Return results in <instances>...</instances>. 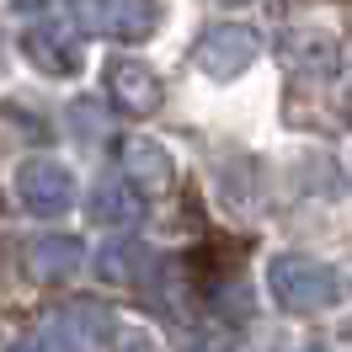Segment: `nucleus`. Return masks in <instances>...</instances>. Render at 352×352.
Listing matches in <instances>:
<instances>
[{"label":"nucleus","instance_id":"1a4fd4ad","mask_svg":"<svg viewBox=\"0 0 352 352\" xmlns=\"http://www.w3.org/2000/svg\"><path fill=\"white\" fill-rule=\"evenodd\" d=\"M80 251L86 245L75 241V235H38V241H27V278H38V283H59L69 278L75 267H80Z\"/></svg>","mask_w":352,"mask_h":352},{"label":"nucleus","instance_id":"39448f33","mask_svg":"<svg viewBox=\"0 0 352 352\" xmlns=\"http://www.w3.org/2000/svg\"><path fill=\"white\" fill-rule=\"evenodd\" d=\"M22 54L43 69V75H54V80H69V75H80V65H86L80 38H75L65 22H32L22 32Z\"/></svg>","mask_w":352,"mask_h":352},{"label":"nucleus","instance_id":"f8f14e48","mask_svg":"<svg viewBox=\"0 0 352 352\" xmlns=\"http://www.w3.org/2000/svg\"><path fill=\"white\" fill-rule=\"evenodd\" d=\"M144 262H150V245H139L133 235H118L96 251V272L107 283H139L144 278Z\"/></svg>","mask_w":352,"mask_h":352},{"label":"nucleus","instance_id":"0eeeda50","mask_svg":"<svg viewBox=\"0 0 352 352\" xmlns=\"http://www.w3.org/2000/svg\"><path fill=\"white\" fill-rule=\"evenodd\" d=\"M91 219L118 230V235H133L139 219H144V192L133 187L129 176H102L91 187Z\"/></svg>","mask_w":352,"mask_h":352},{"label":"nucleus","instance_id":"6e6552de","mask_svg":"<svg viewBox=\"0 0 352 352\" xmlns=\"http://www.w3.org/2000/svg\"><path fill=\"white\" fill-rule=\"evenodd\" d=\"M288 69L299 75V80H331L336 69H342V43H336V32H320V27H299V32H288Z\"/></svg>","mask_w":352,"mask_h":352},{"label":"nucleus","instance_id":"20e7f679","mask_svg":"<svg viewBox=\"0 0 352 352\" xmlns=\"http://www.w3.org/2000/svg\"><path fill=\"white\" fill-rule=\"evenodd\" d=\"M11 187H16V198H22L32 214H43V219L65 214L69 198H75V182H69V171L54 155H27L22 166H16V176H11Z\"/></svg>","mask_w":352,"mask_h":352},{"label":"nucleus","instance_id":"9d476101","mask_svg":"<svg viewBox=\"0 0 352 352\" xmlns=\"http://www.w3.org/2000/svg\"><path fill=\"white\" fill-rule=\"evenodd\" d=\"M86 326H91V315H80V309H65V315L43 320L32 336H22L11 352H91Z\"/></svg>","mask_w":352,"mask_h":352},{"label":"nucleus","instance_id":"dca6fc26","mask_svg":"<svg viewBox=\"0 0 352 352\" xmlns=\"http://www.w3.org/2000/svg\"><path fill=\"white\" fill-rule=\"evenodd\" d=\"M342 112H347V123H352V80H347V96H342Z\"/></svg>","mask_w":352,"mask_h":352},{"label":"nucleus","instance_id":"a211bd4d","mask_svg":"<svg viewBox=\"0 0 352 352\" xmlns=\"http://www.w3.org/2000/svg\"><path fill=\"white\" fill-rule=\"evenodd\" d=\"M305 352H331V347H305Z\"/></svg>","mask_w":352,"mask_h":352},{"label":"nucleus","instance_id":"423d86ee","mask_svg":"<svg viewBox=\"0 0 352 352\" xmlns=\"http://www.w3.org/2000/svg\"><path fill=\"white\" fill-rule=\"evenodd\" d=\"M160 75H155L144 59H112L107 65V96L118 107L129 112V118H150L160 107Z\"/></svg>","mask_w":352,"mask_h":352},{"label":"nucleus","instance_id":"2eb2a0df","mask_svg":"<svg viewBox=\"0 0 352 352\" xmlns=\"http://www.w3.org/2000/svg\"><path fill=\"white\" fill-rule=\"evenodd\" d=\"M187 352H245V347H235L230 336H198V342H192Z\"/></svg>","mask_w":352,"mask_h":352},{"label":"nucleus","instance_id":"f03ea898","mask_svg":"<svg viewBox=\"0 0 352 352\" xmlns=\"http://www.w3.org/2000/svg\"><path fill=\"white\" fill-rule=\"evenodd\" d=\"M256 59H262V32L251 22H214V27H203L198 43H192V65L208 80H235Z\"/></svg>","mask_w":352,"mask_h":352},{"label":"nucleus","instance_id":"4468645a","mask_svg":"<svg viewBox=\"0 0 352 352\" xmlns=\"http://www.w3.org/2000/svg\"><path fill=\"white\" fill-rule=\"evenodd\" d=\"M118 352H150V336H144L139 326H123L118 331Z\"/></svg>","mask_w":352,"mask_h":352},{"label":"nucleus","instance_id":"7ed1b4c3","mask_svg":"<svg viewBox=\"0 0 352 352\" xmlns=\"http://www.w3.org/2000/svg\"><path fill=\"white\" fill-rule=\"evenodd\" d=\"M65 6H69V16H75L80 32L112 38V43H139L160 22V6L155 0H65Z\"/></svg>","mask_w":352,"mask_h":352},{"label":"nucleus","instance_id":"f3484780","mask_svg":"<svg viewBox=\"0 0 352 352\" xmlns=\"http://www.w3.org/2000/svg\"><path fill=\"white\" fill-rule=\"evenodd\" d=\"M16 6H22V11H32V6H43V0H16Z\"/></svg>","mask_w":352,"mask_h":352},{"label":"nucleus","instance_id":"ddd939ff","mask_svg":"<svg viewBox=\"0 0 352 352\" xmlns=\"http://www.w3.org/2000/svg\"><path fill=\"white\" fill-rule=\"evenodd\" d=\"M69 118H75V139H96L102 133V107L96 102H75Z\"/></svg>","mask_w":352,"mask_h":352},{"label":"nucleus","instance_id":"9b49d317","mask_svg":"<svg viewBox=\"0 0 352 352\" xmlns=\"http://www.w3.org/2000/svg\"><path fill=\"white\" fill-rule=\"evenodd\" d=\"M123 176L133 187H171V155L155 139H123Z\"/></svg>","mask_w":352,"mask_h":352},{"label":"nucleus","instance_id":"f257e3e1","mask_svg":"<svg viewBox=\"0 0 352 352\" xmlns=\"http://www.w3.org/2000/svg\"><path fill=\"white\" fill-rule=\"evenodd\" d=\"M267 294L288 315H320L342 299V278H336V267L288 251V256H272V267H267Z\"/></svg>","mask_w":352,"mask_h":352}]
</instances>
